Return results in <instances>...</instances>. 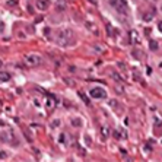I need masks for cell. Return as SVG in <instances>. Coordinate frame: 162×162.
I'll return each mask as SVG.
<instances>
[{
    "label": "cell",
    "instance_id": "obj_1",
    "mask_svg": "<svg viewBox=\"0 0 162 162\" xmlns=\"http://www.w3.org/2000/svg\"><path fill=\"white\" fill-rule=\"evenodd\" d=\"M73 38H74L73 31L69 29V28H66V29H63L61 32H58V35H57V44L63 45V47H67V45H70L73 42Z\"/></svg>",
    "mask_w": 162,
    "mask_h": 162
},
{
    "label": "cell",
    "instance_id": "obj_2",
    "mask_svg": "<svg viewBox=\"0 0 162 162\" xmlns=\"http://www.w3.org/2000/svg\"><path fill=\"white\" fill-rule=\"evenodd\" d=\"M25 63L31 67H35V66H40L42 63V57L40 54H26L25 56Z\"/></svg>",
    "mask_w": 162,
    "mask_h": 162
},
{
    "label": "cell",
    "instance_id": "obj_3",
    "mask_svg": "<svg viewBox=\"0 0 162 162\" xmlns=\"http://www.w3.org/2000/svg\"><path fill=\"white\" fill-rule=\"evenodd\" d=\"M89 94H91V98H94V99H105L107 98L105 89H104V88H101V86L92 88Z\"/></svg>",
    "mask_w": 162,
    "mask_h": 162
},
{
    "label": "cell",
    "instance_id": "obj_4",
    "mask_svg": "<svg viewBox=\"0 0 162 162\" xmlns=\"http://www.w3.org/2000/svg\"><path fill=\"white\" fill-rule=\"evenodd\" d=\"M114 9H117V12H118L120 15H126L127 10H129V6H127V3H126L124 0H118L117 6H115Z\"/></svg>",
    "mask_w": 162,
    "mask_h": 162
},
{
    "label": "cell",
    "instance_id": "obj_5",
    "mask_svg": "<svg viewBox=\"0 0 162 162\" xmlns=\"http://www.w3.org/2000/svg\"><path fill=\"white\" fill-rule=\"evenodd\" d=\"M35 6H37V9H38V10H41V12H45V10L50 8V0H37Z\"/></svg>",
    "mask_w": 162,
    "mask_h": 162
},
{
    "label": "cell",
    "instance_id": "obj_6",
    "mask_svg": "<svg viewBox=\"0 0 162 162\" xmlns=\"http://www.w3.org/2000/svg\"><path fill=\"white\" fill-rule=\"evenodd\" d=\"M130 41L133 44H136V45L140 44V37H139V34L136 31H130Z\"/></svg>",
    "mask_w": 162,
    "mask_h": 162
},
{
    "label": "cell",
    "instance_id": "obj_7",
    "mask_svg": "<svg viewBox=\"0 0 162 162\" xmlns=\"http://www.w3.org/2000/svg\"><path fill=\"white\" fill-rule=\"evenodd\" d=\"M9 81H10V74L8 72H0V83H5Z\"/></svg>",
    "mask_w": 162,
    "mask_h": 162
},
{
    "label": "cell",
    "instance_id": "obj_8",
    "mask_svg": "<svg viewBox=\"0 0 162 162\" xmlns=\"http://www.w3.org/2000/svg\"><path fill=\"white\" fill-rule=\"evenodd\" d=\"M143 19H145L146 22H149V21L152 19V12H149V13H146V15H145V18H143Z\"/></svg>",
    "mask_w": 162,
    "mask_h": 162
},
{
    "label": "cell",
    "instance_id": "obj_9",
    "mask_svg": "<svg viewBox=\"0 0 162 162\" xmlns=\"http://www.w3.org/2000/svg\"><path fill=\"white\" fill-rule=\"evenodd\" d=\"M108 3H110L113 8H115V6H117V3H118V0H108Z\"/></svg>",
    "mask_w": 162,
    "mask_h": 162
},
{
    "label": "cell",
    "instance_id": "obj_10",
    "mask_svg": "<svg viewBox=\"0 0 162 162\" xmlns=\"http://www.w3.org/2000/svg\"><path fill=\"white\" fill-rule=\"evenodd\" d=\"M16 3H18V0H9V2H8L9 6H15Z\"/></svg>",
    "mask_w": 162,
    "mask_h": 162
},
{
    "label": "cell",
    "instance_id": "obj_11",
    "mask_svg": "<svg viewBox=\"0 0 162 162\" xmlns=\"http://www.w3.org/2000/svg\"><path fill=\"white\" fill-rule=\"evenodd\" d=\"M150 48H158V45H156V42H154V41H150Z\"/></svg>",
    "mask_w": 162,
    "mask_h": 162
},
{
    "label": "cell",
    "instance_id": "obj_12",
    "mask_svg": "<svg viewBox=\"0 0 162 162\" xmlns=\"http://www.w3.org/2000/svg\"><path fill=\"white\" fill-rule=\"evenodd\" d=\"M2 158H6V154H5V152H0V159H2Z\"/></svg>",
    "mask_w": 162,
    "mask_h": 162
},
{
    "label": "cell",
    "instance_id": "obj_13",
    "mask_svg": "<svg viewBox=\"0 0 162 162\" xmlns=\"http://www.w3.org/2000/svg\"><path fill=\"white\" fill-rule=\"evenodd\" d=\"M91 3H92V5H98V0H89Z\"/></svg>",
    "mask_w": 162,
    "mask_h": 162
},
{
    "label": "cell",
    "instance_id": "obj_14",
    "mask_svg": "<svg viewBox=\"0 0 162 162\" xmlns=\"http://www.w3.org/2000/svg\"><path fill=\"white\" fill-rule=\"evenodd\" d=\"M158 28H159V31L162 32V22H159V24H158Z\"/></svg>",
    "mask_w": 162,
    "mask_h": 162
},
{
    "label": "cell",
    "instance_id": "obj_15",
    "mask_svg": "<svg viewBox=\"0 0 162 162\" xmlns=\"http://www.w3.org/2000/svg\"><path fill=\"white\" fill-rule=\"evenodd\" d=\"M0 66H2V60H0Z\"/></svg>",
    "mask_w": 162,
    "mask_h": 162
}]
</instances>
